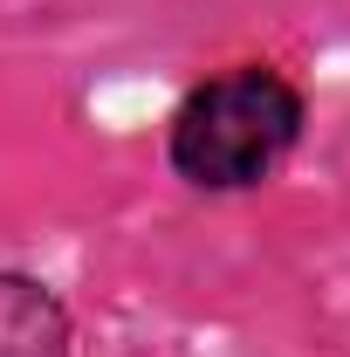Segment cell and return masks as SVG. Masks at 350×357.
<instances>
[{
	"mask_svg": "<svg viewBox=\"0 0 350 357\" xmlns=\"http://www.w3.org/2000/svg\"><path fill=\"white\" fill-rule=\"evenodd\" d=\"M303 137V96L275 69L248 62L199 83L172 117V172L199 192L261 185Z\"/></svg>",
	"mask_w": 350,
	"mask_h": 357,
	"instance_id": "1",
	"label": "cell"
},
{
	"mask_svg": "<svg viewBox=\"0 0 350 357\" xmlns=\"http://www.w3.org/2000/svg\"><path fill=\"white\" fill-rule=\"evenodd\" d=\"M0 357H69V310L14 268H0Z\"/></svg>",
	"mask_w": 350,
	"mask_h": 357,
	"instance_id": "2",
	"label": "cell"
}]
</instances>
